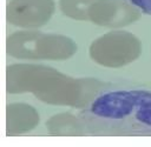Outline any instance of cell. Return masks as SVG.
Returning <instances> with one entry per match:
<instances>
[{
	"label": "cell",
	"instance_id": "obj_5",
	"mask_svg": "<svg viewBox=\"0 0 151 147\" xmlns=\"http://www.w3.org/2000/svg\"><path fill=\"white\" fill-rule=\"evenodd\" d=\"M140 8L130 0H96L88 11V19L103 27L120 28L137 21Z\"/></svg>",
	"mask_w": 151,
	"mask_h": 147
},
{
	"label": "cell",
	"instance_id": "obj_2",
	"mask_svg": "<svg viewBox=\"0 0 151 147\" xmlns=\"http://www.w3.org/2000/svg\"><path fill=\"white\" fill-rule=\"evenodd\" d=\"M101 88L98 80L90 78H72L51 67L33 94L48 105L84 107L94 99Z\"/></svg>",
	"mask_w": 151,
	"mask_h": 147
},
{
	"label": "cell",
	"instance_id": "obj_8",
	"mask_svg": "<svg viewBox=\"0 0 151 147\" xmlns=\"http://www.w3.org/2000/svg\"><path fill=\"white\" fill-rule=\"evenodd\" d=\"M47 131L53 135H76L83 133L81 122L70 113H60L46 121Z\"/></svg>",
	"mask_w": 151,
	"mask_h": 147
},
{
	"label": "cell",
	"instance_id": "obj_4",
	"mask_svg": "<svg viewBox=\"0 0 151 147\" xmlns=\"http://www.w3.org/2000/svg\"><path fill=\"white\" fill-rule=\"evenodd\" d=\"M54 9L53 0H11L6 6V19L13 26L35 29L50 21Z\"/></svg>",
	"mask_w": 151,
	"mask_h": 147
},
{
	"label": "cell",
	"instance_id": "obj_9",
	"mask_svg": "<svg viewBox=\"0 0 151 147\" xmlns=\"http://www.w3.org/2000/svg\"><path fill=\"white\" fill-rule=\"evenodd\" d=\"M96 0H59V8L64 15L74 20H90L88 11Z\"/></svg>",
	"mask_w": 151,
	"mask_h": 147
},
{
	"label": "cell",
	"instance_id": "obj_10",
	"mask_svg": "<svg viewBox=\"0 0 151 147\" xmlns=\"http://www.w3.org/2000/svg\"><path fill=\"white\" fill-rule=\"evenodd\" d=\"M136 118L138 121L151 126V101L138 107V111L136 113Z\"/></svg>",
	"mask_w": 151,
	"mask_h": 147
},
{
	"label": "cell",
	"instance_id": "obj_3",
	"mask_svg": "<svg viewBox=\"0 0 151 147\" xmlns=\"http://www.w3.org/2000/svg\"><path fill=\"white\" fill-rule=\"evenodd\" d=\"M142 42L132 33L114 29L97 38L90 45V58L109 68L124 67L139 58Z\"/></svg>",
	"mask_w": 151,
	"mask_h": 147
},
{
	"label": "cell",
	"instance_id": "obj_1",
	"mask_svg": "<svg viewBox=\"0 0 151 147\" xmlns=\"http://www.w3.org/2000/svg\"><path fill=\"white\" fill-rule=\"evenodd\" d=\"M77 52L76 42L61 34L18 31L6 39L7 55L21 60H66Z\"/></svg>",
	"mask_w": 151,
	"mask_h": 147
},
{
	"label": "cell",
	"instance_id": "obj_11",
	"mask_svg": "<svg viewBox=\"0 0 151 147\" xmlns=\"http://www.w3.org/2000/svg\"><path fill=\"white\" fill-rule=\"evenodd\" d=\"M137 7H139L144 13L151 15V0H130Z\"/></svg>",
	"mask_w": 151,
	"mask_h": 147
},
{
	"label": "cell",
	"instance_id": "obj_6",
	"mask_svg": "<svg viewBox=\"0 0 151 147\" xmlns=\"http://www.w3.org/2000/svg\"><path fill=\"white\" fill-rule=\"evenodd\" d=\"M151 101L147 91H118L98 96L92 103V113L98 116L120 119L129 115L136 107Z\"/></svg>",
	"mask_w": 151,
	"mask_h": 147
},
{
	"label": "cell",
	"instance_id": "obj_7",
	"mask_svg": "<svg viewBox=\"0 0 151 147\" xmlns=\"http://www.w3.org/2000/svg\"><path fill=\"white\" fill-rule=\"evenodd\" d=\"M38 111L27 103H8L6 106V134L18 135L34 129L39 123Z\"/></svg>",
	"mask_w": 151,
	"mask_h": 147
}]
</instances>
